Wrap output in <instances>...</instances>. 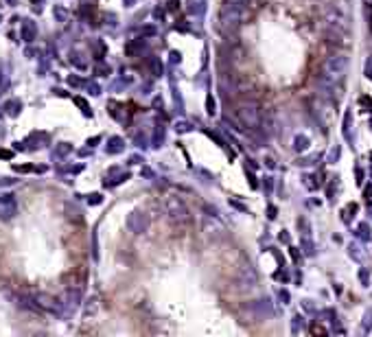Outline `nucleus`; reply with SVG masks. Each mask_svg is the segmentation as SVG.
Returning a JSON list of instances; mask_svg holds the SVG:
<instances>
[{
	"instance_id": "1",
	"label": "nucleus",
	"mask_w": 372,
	"mask_h": 337,
	"mask_svg": "<svg viewBox=\"0 0 372 337\" xmlns=\"http://www.w3.org/2000/svg\"><path fill=\"white\" fill-rule=\"evenodd\" d=\"M348 72V57L346 53H333L328 55L322 62V68H320L318 81L326 90H333V88H339V83L344 81Z\"/></svg>"
},
{
	"instance_id": "6",
	"label": "nucleus",
	"mask_w": 372,
	"mask_h": 337,
	"mask_svg": "<svg viewBox=\"0 0 372 337\" xmlns=\"http://www.w3.org/2000/svg\"><path fill=\"white\" fill-rule=\"evenodd\" d=\"M13 215H16V202L11 200V195H5L0 200V219L3 221H11Z\"/></svg>"
},
{
	"instance_id": "4",
	"label": "nucleus",
	"mask_w": 372,
	"mask_h": 337,
	"mask_svg": "<svg viewBox=\"0 0 372 337\" xmlns=\"http://www.w3.org/2000/svg\"><path fill=\"white\" fill-rule=\"evenodd\" d=\"M166 215H169V219L173 223L178 226H184L191 221V212H188L186 204L180 200V197H169L166 200Z\"/></svg>"
},
{
	"instance_id": "3",
	"label": "nucleus",
	"mask_w": 372,
	"mask_h": 337,
	"mask_svg": "<svg viewBox=\"0 0 372 337\" xmlns=\"http://www.w3.org/2000/svg\"><path fill=\"white\" fill-rule=\"evenodd\" d=\"M237 119L247 129H261L263 125V112L256 101H243L237 105Z\"/></svg>"
},
{
	"instance_id": "7",
	"label": "nucleus",
	"mask_w": 372,
	"mask_h": 337,
	"mask_svg": "<svg viewBox=\"0 0 372 337\" xmlns=\"http://www.w3.org/2000/svg\"><path fill=\"white\" fill-rule=\"evenodd\" d=\"M33 300H35V304L40 306V309H46V311H55L57 309V304H55V300L50 298V296H44V294H38V296H33Z\"/></svg>"
},
{
	"instance_id": "2",
	"label": "nucleus",
	"mask_w": 372,
	"mask_h": 337,
	"mask_svg": "<svg viewBox=\"0 0 372 337\" xmlns=\"http://www.w3.org/2000/svg\"><path fill=\"white\" fill-rule=\"evenodd\" d=\"M250 16V5L241 3V0H225L219 9V29L225 33L235 31L245 22V18Z\"/></svg>"
},
{
	"instance_id": "8",
	"label": "nucleus",
	"mask_w": 372,
	"mask_h": 337,
	"mask_svg": "<svg viewBox=\"0 0 372 337\" xmlns=\"http://www.w3.org/2000/svg\"><path fill=\"white\" fill-rule=\"evenodd\" d=\"M241 3H247V5H250V3H252V0H241Z\"/></svg>"
},
{
	"instance_id": "5",
	"label": "nucleus",
	"mask_w": 372,
	"mask_h": 337,
	"mask_svg": "<svg viewBox=\"0 0 372 337\" xmlns=\"http://www.w3.org/2000/svg\"><path fill=\"white\" fill-rule=\"evenodd\" d=\"M127 228L134 232V234H142L145 230L149 228V217H147V212L134 210V212H131V215L127 217Z\"/></svg>"
}]
</instances>
